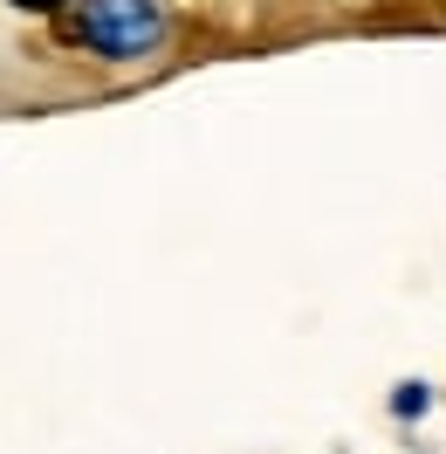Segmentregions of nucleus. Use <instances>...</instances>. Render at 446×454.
<instances>
[{
  "mask_svg": "<svg viewBox=\"0 0 446 454\" xmlns=\"http://www.w3.org/2000/svg\"><path fill=\"white\" fill-rule=\"evenodd\" d=\"M56 28L62 42L96 49V56H144V49H158L165 14H158V0H83V14H56Z\"/></svg>",
  "mask_w": 446,
  "mask_h": 454,
  "instance_id": "nucleus-1",
  "label": "nucleus"
},
{
  "mask_svg": "<svg viewBox=\"0 0 446 454\" xmlns=\"http://www.w3.org/2000/svg\"><path fill=\"white\" fill-rule=\"evenodd\" d=\"M14 7H28V14H62L69 0H14Z\"/></svg>",
  "mask_w": 446,
  "mask_h": 454,
  "instance_id": "nucleus-2",
  "label": "nucleus"
}]
</instances>
